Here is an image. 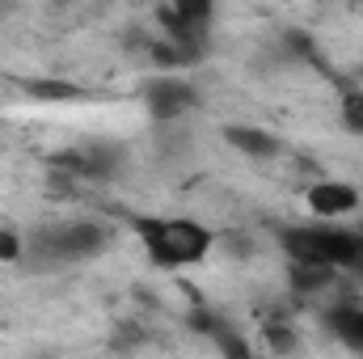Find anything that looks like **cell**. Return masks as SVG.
Returning <instances> with one entry per match:
<instances>
[{
	"label": "cell",
	"instance_id": "obj_5",
	"mask_svg": "<svg viewBox=\"0 0 363 359\" xmlns=\"http://www.w3.org/2000/svg\"><path fill=\"white\" fill-rule=\"evenodd\" d=\"M308 207L321 220H338L359 207V190L351 182H317V186H308Z\"/></svg>",
	"mask_w": 363,
	"mask_h": 359
},
{
	"label": "cell",
	"instance_id": "obj_10",
	"mask_svg": "<svg viewBox=\"0 0 363 359\" xmlns=\"http://www.w3.org/2000/svg\"><path fill=\"white\" fill-rule=\"evenodd\" d=\"M271 347H274V351H291V347H296V338H291V330H283V334L274 330V334H271Z\"/></svg>",
	"mask_w": 363,
	"mask_h": 359
},
{
	"label": "cell",
	"instance_id": "obj_9",
	"mask_svg": "<svg viewBox=\"0 0 363 359\" xmlns=\"http://www.w3.org/2000/svg\"><path fill=\"white\" fill-rule=\"evenodd\" d=\"M21 254H26L21 237H17V233H9V228H0V263H17Z\"/></svg>",
	"mask_w": 363,
	"mask_h": 359
},
{
	"label": "cell",
	"instance_id": "obj_8",
	"mask_svg": "<svg viewBox=\"0 0 363 359\" xmlns=\"http://www.w3.org/2000/svg\"><path fill=\"white\" fill-rule=\"evenodd\" d=\"M338 118L351 136H363V89H347L338 101Z\"/></svg>",
	"mask_w": 363,
	"mask_h": 359
},
{
	"label": "cell",
	"instance_id": "obj_1",
	"mask_svg": "<svg viewBox=\"0 0 363 359\" xmlns=\"http://www.w3.org/2000/svg\"><path fill=\"white\" fill-rule=\"evenodd\" d=\"M140 241L148 245L152 263L157 267H199L207 254H211V228H203L199 220H186V216H157V220H144L140 224Z\"/></svg>",
	"mask_w": 363,
	"mask_h": 359
},
{
	"label": "cell",
	"instance_id": "obj_2",
	"mask_svg": "<svg viewBox=\"0 0 363 359\" xmlns=\"http://www.w3.org/2000/svg\"><path fill=\"white\" fill-rule=\"evenodd\" d=\"M283 250L300 267H325V270H351L363 250L359 233L347 228H325V224H300L283 233Z\"/></svg>",
	"mask_w": 363,
	"mask_h": 359
},
{
	"label": "cell",
	"instance_id": "obj_3",
	"mask_svg": "<svg viewBox=\"0 0 363 359\" xmlns=\"http://www.w3.org/2000/svg\"><path fill=\"white\" fill-rule=\"evenodd\" d=\"M101 245H106V228L81 220V224H60V228L38 233V237H34V245H30V258L51 263V267H64V263L93 258Z\"/></svg>",
	"mask_w": 363,
	"mask_h": 359
},
{
	"label": "cell",
	"instance_id": "obj_4",
	"mask_svg": "<svg viewBox=\"0 0 363 359\" xmlns=\"http://www.w3.org/2000/svg\"><path fill=\"white\" fill-rule=\"evenodd\" d=\"M194 89L182 81V77H157V81H148L144 85V106H148V114L157 118V123H174L182 114H190L194 110Z\"/></svg>",
	"mask_w": 363,
	"mask_h": 359
},
{
	"label": "cell",
	"instance_id": "obj_7",
	"mask_svg": "<svg viewBox=\"0 0 363 359\" xmlns=\"http://www.w3.org/2000/svg\"><path fill=\"white\" fill-rule=\"evenodd\" d=\"M330 330L351 347V351H363V304H342L330 313Z\"/></svg>",
	"mask_w": 363,
	"mask_h": 359
},
{
	"label": "cell",
	"instance_id": "obj_6",
	"mask_svg": "<svg viewBox=\"0 0 363 359\" xmlns=\"http://www.w3.org/2000/svg\"><path fill=\"white\" fill-rule=\"evenodd\" d=\"M224 140L241 153V157H274L283 144H279V136H271V131H262V127H250V123H228L224 127Z\"/></svg>",
	"mask_w": 363,
	"mask_h": 359
}]
</instances>
